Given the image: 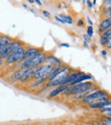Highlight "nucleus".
Masks as SVG:
<instances>
[{
	"instance_id": "1",
	"label": "nucleus",
	"mask_w": 111,
	"mask_h": 125,
	"mask_svg": "<svg viewBox=\"0 0 111 125\" xmlns=\"http://www.w3.org/2000/svg\"><path fill=\"white\" fill-rule=\"evenodd\" d=\"M109 94L102 90H97L94 93H92L83 98V102L85 103H97V102H108Z\"/></svg>"
},
{
	"instance_id": "2",
	"label": "nucleus",
	"mask_w": 111,
	"mask_h": 125,
	"mask_svg": "<svg viewBox=\"0 0 111 125\" xmlns=\"http://www.w3.org/2000/svg\"><path fill=\"white\" fill-rule=\"evenodd\" d=\"M46 53H40L38 55L35 56L34 57L23 62V63L21 65V68L22 70H26L32 67H37L38 66L46 62Z\"/></svg>"
},
{
	"instance_id": "3",
	"label": "nucleus",
	"mask_w": 111,
	"mask_h": 125,
	"mask_svg": "<svg viewBox=\"0 0 111 125\" xmlns=\"http://www.w3.org/2000/svg\"><path fill=\"white\" fill-rule=\"evenodd\" d=\"M92 87V83L90 82L85 83H79L76 85H73V87H67V89L65 91V94H81L85 93L89 90Z\"/></svg>"
},
{
	"instance_id": "4",
	"label": "nucleus",
	"mask_w": 111,
	"mask_h": 125,
	"mask_svg": "<svg viewBox=\"0 0 111 125\" xmlns=\"http://www.w3.org/2000/svg\"><path fill=\"white\" fill-rule=\"evenodd\" d=\"M26 51V49L24 47H20L13 51L6 59V63L8 64H14L17 62L22 61L24 53Z\"/></svg>"
},
{
	"instance_id": "5",
	"label": "nucleus",
	"mask_w": 111,
	"mask_h": 125,
	"mask_svg": "<svg viewBox=\"0 0 111 125\" xmlns=\"http://www.w3.org/2000/svg\"><path fill=\"white\" fill-rule=\"evenodd\" d=\"M20 47H22V43L20 41H12L11 43L3 47L0 53V58L2 59H5L13 51Z\"/></svg>"
},
{
	"instance_id": "6",
	"label": "nucleus",
	"mask_w": 111,
	"mask_h": 125,
	"mask_svg": "<svg viewBox=\"0 0 111 125\" xmlns=\"http://www.w3.org/2000/svg\"><path fill=\"white\" fill-rule=\"evenodd\" d=\"M53 68L54 67L50 64H44L39 67H37L36 70L34 73L33 78L37 80L44 79L47 76H48V75L52 72Z\"/></svg>"
},
{
	"instance_id": "7",
	"label": "nucleus",
	"mask_w": 111,
	"mask_h": 125,
	"mask_svg": "<svg viewBox=\"0 0 111 125\" xmlns=\"http://www.w3.org/2000/svg\"><path fill=\"white\" fill-rule=\"evenodd\" d=\"M69 75V73L67 72V70H65L63 73H60L59 76H57L56 78H54L53 80L50 81L49 86L50 87H55L57 85H61L63 81L67 78V76Z\"/></svg>"
},
{
	"instance_id": "8",
	"label": "nucleus",
	"mask_w": 111,
	"mask_h": 125,
	"mask_svg": "<svg viewBox=\"0 0 111 125\" xmlns=\"http://www.w3.org/2000/svg\"><path fill=\"white\" fill-rule=\"evenodd\" d=\"M42 53L41 49L40 48H37V47H31L29 49L26 50L25 53L22 59V61L24 62L29 59H31L33 57H34L35 56L38 55L39 53Z\"/></svg>"
},
{
	"instance_id": "9",
	"label": "nucleus",
	"mask_w": 111,
	"mask_h": 125,
	"mask_svg": "<svg viewBox=\"0 0 111 125\" xmlns=\"http://www.w3.org/2000/svg\"><path fill=\"white\" fill-rule=\"evenodd\" d=\"M66 70H67V66H65V65H61L60 67H54L53 70H52V72L48 75L47 79L49 81L53 80L54 78H56L57 76H59L60 73H63Z\"/></svg>"
},
{
	"instance_id": "10",
	"label": "nucleus",
	"mask_w": 111,
	"mask_h": 125,
	"mask_svg": "<svg viewBox=\"0 0 111 125\" xmlns=\"http://www.w3.org/2000/svg\"><path fill=\"white\" fill-rule=\"evenodd\" d=\"M36 69H37V67H32V68L24 70V73L22 76L21 81L24 82H27V80L31 79L32 77H33L34 73L36 70Z\"/></svg>"
},
{
	"instance_id": "11",
	"label": "nucleus",
	"mask_w": 111,
	"mask_h": 125,
	"mask_svg": "<svg viewBox=\"0 0 111 125\" xmlns=\"http://www.w3.org/2000/svg\"><path fill=\"white\" fill-rule=\"evenodd\" d=\"M84 73L82 72H75V73H72L70 74H69L67 76V78L63 81V82L62 83L61 85H67V84H70L72 82H73L78 76H80L81 74H83Z\"/></svg>"
},
{
	"instance_id": "12",
	"label": "nucleus",
	"mask_w": 111,
	"mask_h": 125,
	"mask_svg": "<svg viewBox=\"0 0 111 125\" xmlns=\"http://www.w3.org/2000/svg\"><path fill=\"white\" fill-rule=\"evenodd\" d=\"M110 26H111V19L110 17H108L105 19H104L101 24H99V31L100 33H103L106 31H107L108 29H110Z\"/></svg>"
},
{
	"instance_id": "13",
	"label": "nucleus",
	"mask_w": 111,
	"mask_h": 125,
	"mask_svg": "<svg viewBox=\"0 0 111 125\" xmlns=\"http://www.w3.org/2000/svg\"><path fill=\"white\" fill-rule=\"evenodd\" d=\"M46 61H47L50 64L52 65L53 67H60L62 64V62L61 60H59L58 58L55 57L53 55H50V56H47V58H46Z\"/></svg>"
},
{
	"instance_id": "14",
	"label": "nucleus",
	"mask_w": 111,
	"mask_h": 125,
	"mask_svg": "<svg viewBox=\"0 0 111 125\" xmlns=\"http://www.w3.org/2000/svg\"><path fill=\"white\" fill-rule=\"evenodd\" d=\"M13 41V39L6 35H1L0 34V53L5 46L8 44Z\"/></svg>"
},
{
	"instance_id": "15",
	"label": "nucleus",
	"mask_w": 111,
	"mask_h": 125,
	"mask_svg": "<svg viewBox=\"0 0 111 125\" xmlns=\"http://www.w3.org/2000/svg\"><path fill=\"white\" fill-rule=\"evenodd\" d=\"M92 79V76L90 74H85V73H83L81 74L80 76H78L73 82H72L70 84L71 85H76L77 84H79L81 83V82L83 81H86V80H89V79Z\"/></svg>"
},
{
	"instance_id": "16",
	"label": "nucleus",
	"mask_w": 111,
	"mask_h": 125,
	"mask_svg": "<svg viewBox=\"0 0 111 125\" xmlns=\"http://www.w3.org/2000/svg\"><path fill=\"white\" fill-rule=\"evenodd\" d=\"M67 87H68L67 85H60L59 87L56 88L55 90H53V91H51L50 93L49 94V96L50 97H54L56 95H57L59 93H61L62 92H65L67 89Z\"/></svg>"
},
{
	"instance_id": "17",
	"label": "nucleus",
	"mask_w": 111,
	"mask_h": 125,
	"mask_svg": "<svg viewBox=\"0 0 111 125\" xmlns=\"http://www.w3.org/2000/svg\"><path fill=\"white\" fill-rule=\"evenodd\" d=\"M110 33H111V30L108 29L107 31L101 33V44L102 45H104L107 42V41L110 38Z\"/></svg>"
},
{
	"instance_id": "18",
	"label": "nucleus",
	"mask_w": 111,
	"mask_h": 125,
	"mask_svg": "<svg viewBox=\"0 0 111 125\" xmlns=\"http://www.w3.org/2000/svg\"><path fill=\"white\" fill-rule=\"evenodd\" d=\"M110 105V101L104 102H97V103H93L90 104V108H104L107 106Z\"/></svg>"
},
{
	"instance_id": "19",
	"label": "nucleus",
	"mask_w": 111,
	"mask_h": 125,
	"mask_svg": "<svg viewBox=\"0 0 111 125\" xmlns=\"http://www.w3.org/2000/svg\"><path fill=\"white\" fill-rule=\"evenodd\" d=\"M23 73H24V70H22V69L20 70L16 71L14 74H13V76H11V81L14 82H16V81L21 79Z\"/></svg>"
},
{
	"instance_id": "20",
	"label": "nucleus",
	"mask_w": 111,
	"mask_h": 125,
	"mask_svg": "<svg viewBox=\"0 0 111 125\" xmlns=\"http://www.w3.org/2000/svg\"><path fill=\"white\" fill-rule=\"evenodd\" d=\"M59 17L65 23H68V24H73V19H72L70 16H67V15L62 14H62H60V15L59 16Z\"/></svg>"
},
{
	"instance_id": "21",
	"label": "nucleus",
	"mask_w": 111,
	"mask_h": 125,
	"mask_svg": "<svg viewBox=\"0 0 111 125\" xmlns=\"http://www.w3.org/2000/svg\"><path fill=\"white\" fill-rule=\"evenodd\" d=\"M87 36L90 39L93 36V28L92 26H89L87 29Z\"/></svg>"
},
{
	"instance_id": "22",
	"label": "nucleus",
	"mask_w": 111,
	"mask_h": 125,
	"mask_svg": "<svg viewBox=\"0 0 111 125\" xmlns=\"http://www.w3.org/2000/svg\"><path fill=\"white\" fill-rule=\"evenodd\" d=\"M104 45L106 46L107 48L110 49V46H111V39H110V38L107 41V42H106V44H105Z\"/></svg>"
},
{
	"instance_id": "23",
	"label": "nucleus",
	"mask_w": 111,
	"mask_h": 125,
	"mask_svg": "<svg viewBox=\"0 0 111 125\" xmlns=\"http://www.w3.org/2000/svg\"><path fill=\"white\" fill-rule=\"evenodd\" d=\"M42 13H43V15H44L45 17H50V13L49 12H47V10H43V11H42Z\"/></svg>"
},
{
	"instance_id": "24",
	"label": "nucleus",
	"mask_w": 111,
	"mask_h": 125,
	"mask_svg": "<svg viewBox=\"0 0 111 125\" xmlns=\"http://www.w3.org/2000/svg\"><path fill=\"white\" fill-rule=\"evenodd\" d=\"M84 21H83V20L82 19H79L78 21V23H77V25L78 26H83V25H84Z\"/></svg>"
},
{
	"instance_id": "25",
	"label": "nucleus",
	"mask_w": 111,
	"mask_h": 125,
	"mask_svg": "<svg viewBox=\"0 0 111 125\" xmlns=\"http://www.w3.org/2000/svg\"><path fill=\"white\" fill-rule=\"evenodd\" d=\"M83 37H84L85 42L86 43H89V42H90V38H89L87 35H84V36H83Z\"/></svg>"
},
{
	"instance_id": "26",
	"label": "nucleus",
	"mask_w": 111,
	"mask_h": 125,
	"mask_svg": "<svg viewBox=\"0 0 111 125\" xmlns=\"http://www.w3.org/2000/svg\"><path fill=\"white\" fill-rule=\"evenodd\" d=\"M55 19H56V20L58 21L59 22H61V23H62V24H65V22H64V21H62V20L59 16H55Z\"/></svg>"
},
{
	"instance_id": "27",
	"label": "nucleus",
	"mask_w": 111,
	"mask_h": 125,
	"mask_svg": "<svg viewBox=\"0 0 111 125\" xmlns=\"http://www.w3.org/2000/svg\"><path fill=\"white\" fill-rule=\"evenodd\" d=\"M87 2H88V4L89 8H93V4H92V2H90V1H88Z\"/></svg>"
},
{
	"instance_id": "28",
	"label": "nucleus",
	"mask_w": 111,
	"mask_h": 125,
	"mask_svg": "<svg viewBox=\"0 0 111 125\" xmlns=\"http://www.w3.org/2000/svg\"><path fill=\"white\" fill-rule=\"evenodd\" d=\"M61 46H63V47H70V45H69L68 44H65V43H62V44H61Z\"/></svg>"
},
{
	"instance_id": "29",
	"label": "nucleus",
	"mask_w": 111,
	"mask_h": 125,
	"mask_svg": "<svg viewBox=\"0 0 111 125\" xmlns=\"http://www.w3.org/2000/svg\"><path fill=\"white\" fill-rule=\"evenodd\" d=\"M88 23L90 24V26H92V25H93V22H92V21H91V20H90V18H88Z\"/></svg>"
},
{
	"instance_id": "30",
	"label": "nucleus",
	"mask_w": 111,
	"mask_h": 125,
	"mask_svg": "<svg viewBox=\"0 0 111 125\" xmlns=\"http://www.w3.org/2000/svg\"><path fill=\"white\" fill-rule=\"evenodd\" d=\"M35 2H36L39 5H42V2L40 1H39V0H36V1H35Z\"/></svg>"
},
{
	"instance_id": "31",
	"label": "nucleus",
	"mask_w": 111,
	"mask_h": 125,
	"mask_svg": "<svg viewBox=\"0 0 111 125\" xmlns=\"http://www.w3.org/2000/svg\"><path fill=\"white\" fill-rule=\"evenodd\" d=\"M101 52H102L101 53H102L104 56H106V55H107V51H101Z\"/></svg>"
},
{
	"instance_id": "32",
	"label": "nucleus",
	"mask_w": 111,
	"mask_h": 125,
	"mask_svg": "<svg viewBox=\"0 0 111 125\" xmlns=\"http://www.w3.org/2000/svg\"><path fill=\"white\" fill-rule=\"evenodd\" d=\"M2 60H3V59H2L1 58H0V65H1V64H2Z\"/></svg>"
},
{
	"instance_id": "33",
	"label": "nucleus",
	"mask_w": 111,
	"mask_h": 125,
	"mask_svg": "<svg viewBox=\"0 0 111 125\" xmlns=\"http://www.w3.org/2000/svg\"><path fill=\"white\" fill-rule=\"evenodd\" d=\"M34 2H35V1H29V2H30V3H33Z\"/></svg>"
},
{
	"instance_id": "34",
	"label": "nucleus",
	"mask_w": 111,
	"mask_h": 125,
	"mask_svg": "<svg viewBox=\"0 0 111 125\" xmlns=\"http://www.w3.org/2000/svg\"><path fill=\"white\" fill-rule=\"evenodd\" d=\"M95 4H96V1H93V5H95Z\"/></svg>"
}]
</instances>
